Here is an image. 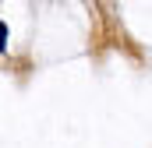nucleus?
<instances>
[{
    "label": "nucleus",
    "mask_w": 152,
    "mask_h": 148,
    "mask_svg": "<svg viewBox=\"0 0 152 148\" xmlns=\"http://www.w3.org/2000/svg\"><path fill=\"white\" fill-rule=\"evenodd\" d=\"M4 32H7V28H4V25H0V49H4Z\"/></svg>",
    "instance_id": "1"
}]
</instances>
